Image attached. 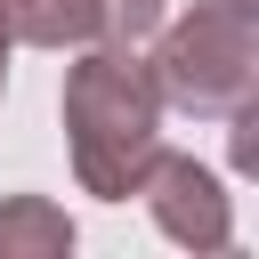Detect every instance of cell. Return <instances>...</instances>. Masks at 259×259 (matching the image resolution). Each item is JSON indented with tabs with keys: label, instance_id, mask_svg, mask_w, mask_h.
Returning <instances> with one entry per match:
<instances>
[{
	"label": "cell",
	"instance_id": "cell-1",
	"mask_svg": "<svg viewBox=\"0 0 259 259\" xmlns=\"http://www.w3.org/2000/svg\"><path fill=\"white\" fill-rule=\"evenodd\" d=\"M65 138L89 194L130 202L146 162L162 154V89L138 40H89V57L65 73Z\"/></svg>",
	"mask_w": 259,
	"mask_h": 259
},
{
	"label": "cell",
	"instance_id": "cell-2",
	"mask_svg": "<svg viewBox=\"0 0 259 259\" xmlns=\"http://www.w3.org/2000/svg\"><path fill=\"white\" fill-rule=\"evenodd\" d=\"M154 89L186 113H243L259 97V0H194L154 49Z\"/></svg>",
	"mask_w": 259,
	"mask_h": 259
},
{
	"label": "cell",
	"instance_id": "cell-3",
	"mask_svg": "<svg viewBox=\"0 0 259 259\" xmlns=\"http://www.w3.org/2000/svg\"><path fill=\"white\" fill-rule=\"evenodd\" d=\"M138 194L154 202V227H162L170 243H186V251H227L235 210H227V186H219L194 154H154L146 178H138Z\"/></svg>",
	"mask_w": 259,
	"mask_h": 259
},
{
	"label": "cell",
	"instance_id": "cell-4",
	"mask_svg": "<svg viewBox=\"0 0 259 259\" xmlns=\"http://www.w3.org/2000/svg\"><path fill=\"white\" fill-rule=\"evenodd\" d=\"M162 0H8V32L32 49H89V40H146Z\"/></svg>",
	"mask_w": 259,
	"mask_h": 259
},
{
	"label": "cell",
	"instance_id": "cell-5",
	"mask_svg": "<svg viewBox=\"0 0 259 259\" xmlns=\"http://www.w3.org/2000/svg\"><path fill=\"white\" fill-rule=\"evenodd\" d=\"M73 251V219L40 194L0 202V259H65Z\"/></svg>",
	"mask_w": 259,
	"mask_h": 259
},
{
	"label": "cell",
	"instance_id": "cell-6",
	"mask_svg": "<svg viewBox=\"0 0 259 259\" xmlns=\"http://www.w3.org/2000/svg\"><path fill=\"white\" fill-rule=\"evenodd\" d=\"M8 40H16V32H8V0H0V57H8Z\"/></svg>",
	"mask_w": 259,
	"mask_h": 259
}]
</instances>
